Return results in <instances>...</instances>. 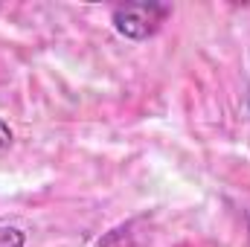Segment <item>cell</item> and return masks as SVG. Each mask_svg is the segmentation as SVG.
<instances>
[{"label":"cell","instance_id":"6da1fadb","mask_svg":"<svg viewBox=\"0 0 250 247\" xmlns=\"http://www.w3.org/2000/svg\"><path fill=\"white\" fill-rule=\"evenodd\" d=\"M169 15H172V9L166 3H154V0L151 3H120V6H114L111 21L123 38L146 41L160 29V23Z\"/></svg>","mask_w":250,"mask_h":247},{"label":"cell","instance_id":"7a4b0ae2","mask_svg":"<svg viewBox=\"0 0 250 247\" xmlns=\"http://www.w3.org/2000/svg\"><path fill=\"white\" fill-rule=\"evenodd\" d=\"M0 247H26V233L12 224H0Z\"/></svg>","mask_w":250,"mask_h":247},{"label":"cell","instance_id":"3957f363","mask_svg":"<svg viewBox=\"0 0 250 247\" xmlns=\"http://www.w3.org/2000/svg\"><path fill=\"white\" fill-rule=\"evenodd\" d=\"M12 140H15L12 128H9V125L0 120V151H3V148H9V145H12Z\"/></svg>","mask_w":250,"mask_h":247},{"label":"cell","instance_id":"277c9868","mask_svg":"<svg viewBox=\"0 0 250 247\" xmlns=\"http://www.w3.org/2000/svg\"><path fill=\"white\" fill-rule=\"evenodd\" d=\"M248 236H250V224H248Z\"/></svg>","mask_w":250,"mask_h":247}]
</instances>
